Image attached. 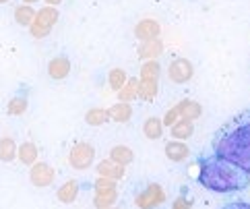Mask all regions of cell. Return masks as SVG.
<instances>
[{
	"mask_svg": "<svg viewBox=\"0 0 250 209\" xmlns=\"http://www.w3.org/2000/svg\"><path fill=\"white\" fill-rule=\"evenodd\" d=\"M213 153L236 163L250 174V110L231 116L213 135Z\"/></svg>",
	"mask_w": 250,
	"mask_h": 209,
	"instance_id": "6da1fadb",
	"label": "cell"
},
{
	"mask_svg": "<svg viewBox=\"0 0 250 209\" xmlns=\"http://www.w3.org/2000/svg\"><path fill=\"white\" fill-rule=\"evenodd\" d=\"M199 183L213 193H240L250 186V174L236 163L223 160L219 156H205L199 160Z\"/></svg>",
	"mask_w": 250,
	"mask_h": 209,
	"instance_id": "7a4b0ae2",
	"label": "cell"
},
{
	"mask_svg": "<svg viewBox=\"0 0 250 209\" xmlns=\"http://www.w3.org/2000/svg\"><path fill=\"white\" fill-rule=\"evenodd\" d=\"M93 160H95V149L93 145H89L85 141L73 145V149L68 153V163L70 168L75 170H87L93 166Z\"/></svg>",
	"mask_w": 250,
	"mask_h": 209,
	"instance_id": "3957f363",
	"label": "cell"
},
{
	"mask_svg": "<svg viewBox=\"0 0 250 209\" xmlns=\"http://www.w3.org/2000/svg\"><path fill=\"white\" fill-rule=\"evenodd\" d=\"M192 75H194V67L188 58H174L167 67V79L176 85L188 83L192 79Z\"/></svg>",
	"mask_w": 250,
	"mask_h": 209,
	"instance_id": "277c9868",
	"label": "cell"
},
{
	"mask_svg": "<svg viewBox=\"0 0 250 209\" xmlns=\"http://www.w3.org/2000/svg\"><path fill=\"white\" fill-rule=\"evenodd\" d=\"M164 201H166V190L157 183H151L147 188H143V193L137 195V207L139 209H155Z\"/></svg>",
	"mask_w": 250,
	"mask_h": 209,
	"instance_id": "5b68a950",
	"label": "cell"
},
{
	"mask_svg": "<svg viewBox=\"0 0 250 209\" xmlns=\"http://www.w3.org/2000/svg\"><path fill=\"white\" fill-rule=\"evenodd\" d=\"M54 176L56 172L52 166H48L46 162H35L31 166V172H29V178H31V185L38 186V188H43V186H50L54 183Z\"/></svg>",
	"mask_w": 250,
	"mask_h": 209,
	"instance_id": "8992f818",
	"label": "cell"
},
{
	"mask_svg": "<svg viewBox=\"0 0 250 209\" xmlns=\"http://www.w3.org/2000/svg\"><path fill=\"white\" fill-rule=\"evenodd\" d=\"M162 33V25L155 19H141L135 25V35L141 42H149V40H157Z\"/></svg>",
	"mask_w": 250,
	"mask_h": 209,
	"instance_id": "52a82bcc",
	"label": "cell"
},
{
	"mask_svg": "<svg viewBox=\"0 0 250 209\" xmlns=\"http://www.w3.org/2000/svg\"><path fill=\"white\" fill-rule=\"evenodd\" d=\"M164 151H166V158H167L169 162H176V163L188 160V156H190L188 145H186L184 141H176V139H174V141H167L166 147H164Z\"/></svg>",
	"mask_w": 250,
	"mask_h": 209,
	"instance_id": "ba28073f",
	"label": "cell"
},
{
	"mask_svg": "<svg viewBox=\"0 0 250 209\" xmlns=\"http://www.w3.org/2000/svg\"><path fill=\"white\" fill-rule=\"evenodd\" d=\"M164 52V42L162 40H149V42H141L137 54L141 60H157V56H162Z\"/></svg>",
	"mask_w": 250,
	"mask_h": 209,
	"instance_id": "9c48e42d",
	"label": "cell"
},
{
	"mask_svg": "<svg viewBox=\"0 0 250 209\" xmlns=\"http://www.w3.org/2000/svg\"><path fill=\"white\" fill-rule=\"evenodd\" d=\"M124 168L126 166H120V163H116L114 160H102L100 163H97V168H95V172L100 176H104V178H112V180H116L118 183L120 178H124Z\"/></svg>",
	"mask_w": 250,
	"mask_h": 209,
	"instance_id": "30bf717a",
	"label": "cell"
},
{
	"mask_svg": "<svg viewBox=\"0 0 250 209\" xmlns=\"http://www.w3.org/2000/svg\"><path fill=\"white\" fill-rule=\"evenodd\" d=\"M68 72H70V60L66 56H56L48 62V75L54 81L66 79Z\"/></svg>",
	"mask_w": 250,
	"mask_h": 209,
	"instance_id": "8fae6325",
	"label": "cell"
},
{
	"mask_svg": "<svg viewBox=\"0 0 250 209\" xmlns=\"http://www.w3.org/2000/svg\"><path fill=\"white\" fill-rule=\"evenodd\" d=\"M108 116H110V120L114 122H128L130 118H132V106L126 104V102H118V104H114L108 108Z\"/></svg>",
	"mask_w": 250,
	"mask_h": 209,
	"instance_id": "7c38bea8",
	"label": "cell"
},
{
	"mask_svg": "<svg viewBox=\"0 0 250 209\" xmlns=\"http://www.w3.org/2000/svg\"><path fill=\"white\" fill-rule=\"evenodd\" d=\"M143 135H145L147 139H151V141L162 139V135H164V120H162V118H157V116H149L145 120V124H143Z\"/></svg>",
	"mask_w": 250,
	"mask_h": 209,
	"instance_id": "4fadbf2b",
	"label": "cell"
},
{
	"mask_svg": "<svg viewBox=\"0 0 250 209\" xmlns=\"http://www.w3.org/2000/svg\"><path fill=\"white\" fill-rule=\"evenodd\" d=\"M192 133H194V124H192V120H186V118H180V120L169 129V135H172V139H176V141L190 139Z\"/></svg>",
	"mask_w": 250,
	"mask_h": 209,
	"instance_id": "5bb4252c",
	"label": "cell"
},
{
	"mask_svg": "<svg viewBox=\"0 0 250 209\" xmlns=\"http://www.w3.org/2000/svg\"><path fill=\"white\" fill-rule=\"evenodd\" d=\"M159 92V81L157 79H139V97L143 102H151L155 99Z\"/></svg>",
	"mask_w": 250,
	"mask_h": 209,
	"instance_id": "9a60e30c",
	"label": "cell"
},
{
	"mask_svg": "<svg viewBox=\"0 0 250 209\" xmlns=\"http://www.w3.org/2000/svg\"><path fill=\"white\" fill-rule=\"evenodd\" d=\"M178 110H180V116L186 118V120H196V118H201V114H203L201 104L194 102V99H188V97L178 104Z\"/></svg>",
	"mask_w": 250,
	"mask_h": 209,
	"instance_id": "2e32d148",
	"label": "cell"
},
{
	"mask_svg": "<svg viewBox=\"0 0 250 209\" xmlns=\"http://www.w3.org/2000/svg\"><path fill=\"white\" fill-rule=\"evenodd\" d=\"M60 19V13L56 6H42L38 15H35V21L33 23H40V25H46V27H54Z\"/></svg>",
	"mask_w": 250,
	"mask_h": 209,
	"instance_id": "e0dca14e",
	"label": "cell"
},
{
	"mask_svg": "<svg viewBox=\"0 0 250 209\" xmlns=\"http://www.w3.org/2000/svg\"><path fill=\"white\" fill-rule=\"evenodd\" d=\"M77 195H79L77 180H66V183L56 190V197H58L60 203H73V201H77Z\"/></svg>",
	"mask_w": 250,
	"mask_h": 209,
	"instance_id": "ac0fdd59",
	"label": "cell"
},
{
	"mask_svg": "<svg viewBox=\"0 0 250 209\" xmlns=\"http://www.w3.org/2000/svg\"><path fill=\"white\" fill-rule=\"evenodd\" d=\"M17 158H19V162L25 163V166H33V163L38 162V147H35V143L25 141L23 145H19Z\"/></svg>",
	"mask_w": 250,
	"mask_h": 209,
	"instance_id": "d6986e66",
	"label": "cell"
},
{
	"mask_svg": "<svg viewBox=\"0 0 250 209\" xmlns=\"http://www.w3.org/2000/svg\"><path fill=\"white\" fill-rule=\"evenodd\" d=\"M35 15H38V11H33L31 4H19L15 8V21L21 27H31L35 21Z\"/></svg>",
	"mask_w": 250,
	"mask_h": 209,
	"instance_id": "ffe728a7",
	"label": "cell"
},
{
	"mask_svg": "<svg viewBox=\"0 0 250 209\" xmlns=\"http://www.w3.org/2000/svg\"><path fill=\"white\" fill-rule=\"evenodd\" d=\"M110 160L120 163V166H128V163L135 160V153H132V149L126 147V145H114L110 149Z\"/></svg>",
	"mask_w": 250,
	"mask_h": 209,
	"instance_id": "44dd1931",
	"label": "cell"
},
{
	"mask_svg": "<svg viewBox=\"0 0 250 209\" xmlns=\"http://www.w3.org/2000/svg\"><path fill=\"white\" fill-rule=\"evenodd\" d=\"M17 151H19V147H17L15 139L11 137L0 139V162H13L17 158Z\"/></svg>",
	"mask_w": 250,
	"mask_h": 209,
	"instance_id": "7402d4cb",
	"label": "cell"
},
{
	"mask_svg": "<svg viewBox=\"0 0 250 209\" xmlns=\"http://www.w3.org/2000/svg\"><path fill=\"white\" fill-rule=\"evenodd\" d=\"M135 97H139V79H128L126 83H124V87L118 92V99L130 104Z\"/></svg>",
	"mask_w": 250,
	"mask_h": 209,
	"instance_id": "603a6c76",
	"label": "cell"
},
{
	"mask_svg": "<svg viewBox=\"0 0 250 209\" xmlns=\"http://www.w3.org/2000/svg\"><path fill=\"white\" fill-rule=\"evenodd\" d=\"M110 120L108 116V110H104V108H91L87 114H85V122L89 126H102Z\"/></svg>",
	"mask_w": 250,
	"mask_h": 209,
	"instance_id": "cb8c5ba5",
	"label": "cell"
},
{
	"mask_svg": "<svg viewBox=\"0 0 250 209\" xmlns=\"http://www.w3.org/2000/svg\"><path fill=\"white\" fill-rule=\"evenodd\" d=\"M128 81V77H126V70H122V69H112L110 72H108V85H110V89H114L116 93L120 92V89L124 87V83Z\"/></svg>",
	"mask_w": 250,
	"mask_h": 209,
	"instance_id": "d4e9b609",
	"label": "cell"
},
{
	"mask_svg": "<svg viewBox=\"0 0 250 209\" xmlns=\"http://www.w3.org/2000/svg\"><path fill=\"white\" fill-rule=\"evenodd\" d=\"M27 97L25 95H15L11 97V102H8V108H6V112L11 114V116H21L25 114V110H27Z\"/></svg>",
	"mask_w": 250,
	"mask_h": 209,
	"instance_id": "484cf974",
	"label": "cell"
},
{
	"mask_svg": "<svg viewBox=\"0 0 250 209\" xmlns=\"http://www.w3.org/2000/svg\"><path fill=\"white\" fill-rule=\"evenodd\" d=\"M159 72H162V65L157 60H145L141 67V79H157L159 81Z\"/></svg>",
	"mask_w": 250,
	"mask_h": 209,
	"instance_id": "4316f807",
	"label": "cell"
},
{
	"mask_svg": "<svg viewBox=\"0 0 250 209\" xmlns=\"http://www.w3.org/2000/svg\"><path fill=\"white\" fill-rule=\"evenodd\" d=\"M116 199H118V190H112V193H102V195L93 197V205L97 209H108V207H114Z\"/></svg>",
	"mask_w": 250,
	"mask_h": 209,
	"instance_id": "83f0119b",
	"label": "cell"
},
{
	"mask_svg": "<svg viewBox=\"0 0 250 209\" xmlns=\"http://www.w3.org/2000/svg\"><path fill=\"white\" fill-rule=\"evenodd\" d=\"M93 188H95V195H102V193H112V190H118V186H116V180H112V178H104V176H100V178L95 180Z\"/></svg>",
	"mask_w": 250,
	"mask_h": 209,
	"instance_id": "f1b7e54d",
	"label": "cell"
},
{
	"mask_svg": "<svg viewBox=\"0 0 250 209\" xmlns=\"http://www.w3.org/2000/svg\"><path fill=\"white\" fill-rule=\"evenodd\" d=\"M180 110H178V106H172V108H169V110L166 112V116L162 118V120H164V126H169V129H172V126L178 122V120H180Z\"/></svg>",
	"mask_w": 250,
	"mask_h": 209,
	"instance_id": "f546056e",
	"label": "cell"
},
{
	"mask_svg": "<svg viewBox=\"0 0 250 209\" xmlns=\"http://www.w3.org/2000/svg\"><path fill=\"white\" fill-rule=\"evenodd\" d=\"M29 31H31V35H33V38H38V40H43V38H46V35H50L52 27L40 25V23H33V25L29 27Z\"/></svg>",
	"mask_w": 250,
	"mask_h": 209,
	"instance_id": "4dcf8cb0",
	"label": "cell"
},
{
	"mask_svg": "<svg viewBox=\"0 0 250 209\" xmlns=\"http://www.w3.org/2000/svg\"><path fill=\"white\" fill-rule=\"evenodd\" d=\"M172 209H192V199H188L186 195H180L174 199Z\"/></svg>",
	"mask_w": 250,
	"mask_h": 209,
	"instance_id": "1f68e13d",
	"label": "cell"
},
{
	"mask_svg": "<svg viewBox=\"0 0 250 209\" xmlns=\"http://www.w3.org/2000/svg\"><path fill=\"white\" fill-rule=\"evenodd\" d=\"M221 209H250V203H246V201H229Z\"/></svg>",
	"mask_w": 250,
	"mask_h": 209,
	"instance_id": "d6a6232c",
	"label": "cell"
},
{
	"mask_svg": "<svg viewBox=\"0 0 250 209\" xmlns=\"http://www.w3.org/2000/svg\"><path fill=\"white\" fill-rule=\"evenodd\" d=\"M46 2H48L50 6H56V4H60V2H62V0H46Z\"/></svg>",
	"mask_w": 250,
	"mask_h": 209,
	"instance_id": "836d02e7",
	"label": "cell"
},
{
	"mask_svg": "<svg viewBox=\"0 0 250 209\" xmlns=\"http://www.w3.org/2000/svg\"><path fill=\"white\" fill-rule=\"evenodd\" d=\"M33 2H38V0H23V4H33Z\"/></svg>",
	"mask_w": 250,
	"mask_h": 209,
	"instance_id": "e575fe53",
	"label": "cell"
},
{
	"mask_svg": "<svg viewBox=\"0 0 250 209\" xmlns=\"http://www.w3.org/2000/svg\"><path fill=\"white\" fill-rule=\"evenodd\" d=\"M4 2H8V0H0V4H4Z\"/></svg>",
	"mask_w": 250,
	"mask_h": 209,
	"instance_id": "d590c367",
	"label": "cell"
},
{
	"mask_svg": "<svg viewBox=\"0 0 250 209\" xmlns=\"http://www.w3.org/2000/svg\"><path fill=\"white\" fill-rule=\"evenodd\" d=\"M108 209H118V207H108Z\"/></svg>",
	"mask_w": 250,
	"mask_h": 209,
	"instance_id": "8d00e7d4",
	"label": "cell"
}]
</instances>
